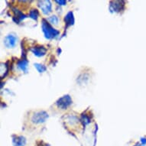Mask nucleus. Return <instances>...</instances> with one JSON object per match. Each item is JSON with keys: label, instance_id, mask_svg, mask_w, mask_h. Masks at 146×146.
Returning a JSON list of instances; mask_svg holds the SVG:
<instances>
[{"label": "nucleus", "instance_id": "1", "mask_svg": "<svg viewBox=\"0 0 146 146\" xmlns=\"http://www.w3.org/2000/svg\"><path fill=\"white\" fill-rule=\"evenodd\" d=\"M41 28H42V31H43L44 36L46 38L51 39L54 38H56L57 36L59 35V31L57 29H54L50 24L46 20H42V23H41Z\"/></svg>", "mask_w": 146, "mask_h": 146}, {"label": "nucleus", "instance_id": "2", "mask_svg": "<svg viewBox=\"0 0 146 146\" xmlns=\"http://www.w3.org/2000/svg\"><path fill=\"white\" fill-rule=\"evenodd\" d=\"M18 43V37L16 35L11 33L5 36L4 38V45L7 48H13L16 46Z\"/></svg>", "mask_w": 146, "mask_h": 146}, {"label": "nucleus", "instance_id": "3", "mask_svg": "<svg viewBox=\"0 0 146 146\" xmlns=\"http://www.w3.org/2000/svg\"><path fill=\"white\" fill-rule=\"evenodd\" d=\"M48 118V115L44 111H40L37 112L32 115L31 117V121L35 124H41L46 121V119Z\"/></svg>", "mask_w": 146, "mask_h": 146}, {"label": "nucleus", "instance_id": "4", "mask_svg": "<svg viewBox=\"0 0 146 146\" xmlns=\"http://www.w3.org/2000/svg\"><path fill=\"white\" fill-rule=\"evenodd\" d=\"M71 103L72 100L70 98V96L67 95V96H64L63 97L59 99L56 104L58 106V107L60 108V110H67V108L71 105Z\"/></svg>", "mask_w": 146, "mask_h": 146}, {"label": "nucleus", "instance_id": "5", "mask_svg": "<svg viewBox=\"0 0 146 146\" xmlns=\"http://www.w3.org/2000/svg\"><path fill=\"white\" fill-rule=\"evenodd\" d=\"M38 5L40 9H41L42 12L44 15H49L51 12L52 10V5L50 1L48 0H43V1H40L38 2Z\"/></svg>", "mask_w": 146, "mask_h": 146}, {"label": "nucleus", "instance_id": "6", "mask_svg": "<svg viewBox=\"0 0 146 146\" xmlns=\"http://www.w3.org/2000/svg\"><path fill=\"white\" fill-rule=\"evenodd\" d=\"M31 51L37 57H43L44 55H45L47 50L43 46H35L31 48Z\"/></svg>", "mask_w": 146, "mask_h": 146}, {"label": "nucleus", "instance_id": "7", "mask_svg": "<svg viewBox=\"0 0 146 146\" xmlns=\"http://www.w3.org/2000/svg\"><path fill=\"white\" fill-rule=\"evenodd\" d=\"M28 65H29V62L25 59L19 60V63H18V67H19V69H20L23 72L28 71V67H29Z\"/></svg>", "mask_w": 146, "mask_h": 146}, {"label": "nucleus", "instance_id": "8", "mask_svg": "<svg viewBox=\"0 0 146 146\" xmlns=\"http://www.w3.org/2000/svg\"><path fill=\"white\" fill-rule=\"evenodd\" d=\"M13 144L15 146H24L25 144V139L22 136L16 137L13 139Z\"/></svg>", "mask_w": 146, "mask_h": 146}, {"label": "nucleus", "instance_id": "9", "mask_svg": "<svg viewBox=\"0 0 146 146\" xmlns=\"http://www.w3.org/2000/svg\"><path fill=\"white\" fill-rule=\"evenodd\" d=\"M65 22L67 23V25H71L74 24V18L73 15V13L71 12H70L67 13V15L65 16Z\"/></svg>", "mask_w": 146, "mask_h": 146}, {"label": "nucleus", "instance_id": "10", "mask_svg": "<svg viewBox=\"0 0 146 146\" xmlns=\"http://www.w3.org/2000/svg\"><path fill=\"white\" fill-rule=\"evenodd\" d=\"M47 21L50 24L54 25L57 26V25H58V23H59V18L57 15H51V16L49 17L48 19H47Z\"/></svg>", "mask_w": 146, "mask_h": 146}, {"label": "nucleus", "instance_id": "11", "mask_svg": "<svg viewBox=\"0 0 146 146\" xmlns=\"http://www.w3.org/2000/svg\"><path fill=\"white\" fill-rule=\"evenodd\" d=\"M29 16L31 17V19H35L37 20L38 19V18L39 16V13L38 12V10L37 9H32L30 12V13H29Z\"/></svg>", "mask_w": 146, "mask_h": 146}, {"label": "nucleus", "instance_id": "12", "mask_svg": "<svg viewBox=\"0 0 146 146\" xmlns=\"http://www.w3.org/2000/svg\"><path fill=\"white\" fill-rule=\"evenodd\" d=\"M35 67H36V69L38 70V71L39 73H43V72H44L46 70L45 66H44V65L41 64H35Z\"/></svg>", "mask_w": 146, "mask_h": 146}, {"label": "nucleus", "instance_id": "13", "mask_svg": "<svg viewBox=\"0 0 146 146\" xmlns=\"http://www.w3.org/2000/svg\"><path fill=\"white\" fill-rule=\"evenodd\" d=\"M56 3H58V4H60L61 5H64L66 4V1H63V0H60V1H56Z\"/></svg>", "mask_w": 146, "mask_h": 146}]
</instances>
